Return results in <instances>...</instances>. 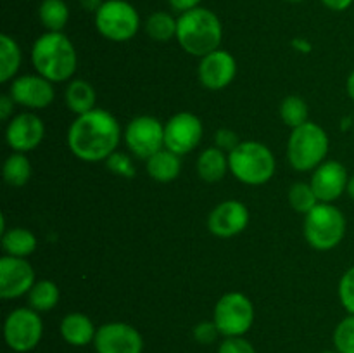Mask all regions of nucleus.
I'll list each match as a JSON object with an SVG mask.
<instances>
[{
    "mask_svg": "<svg viewBox=\"0 0 354 353\" xmlns=\"http://www.w3.org/2000/svg\"><path fill=\"white\" fill-rule=\"evenodd\" d=\"M121 128L116 118L95 107L76 116L68 130V145L73 154L86 163L109 159L120 145Z\"/></svg>",
    "mask_w": 354,
    "mask_h": 353,
    "instance_id": "obj_1",
    "label": "nucleus"
},
{
    "mask_svg": "<svg viewBox=\"0 0 354 353\" xmlns=\"http://www.w3.org/2000/svg\"><path fill=\"white\" fill-rule=\"evenodd\" d=\"M31 62L38 75L52 83H62L75 75L78 55L62 31H45L31 47Z\"/></svg>",
    "mask_w": 354,
    "mask_h": 353,
    "instance_id": "obj_2",
    "label": "nucleus"
},
{
    "mask_svg": "<svg viewBox=\"0 0 354 353\" xmlns=\"http://www.w3.org/2000/svg\"><path fill=\"white\" fill-rule=\"evenodd\" d=\"M176 21V42L187 54L204 57L220 48L223 24L211 9L196 7L180 14Z\"/></svg>",
    "mask_w": 354,
    "mask_h": 353,
    "instance_id": "obj_3",
    "label": "nucleus"
},
{
    "mask_svg": "<svg viewBox=\"0 0 354 353\" xmlns=\"http://www.w3.org/2000/svg\"><path fill=\"white\" fill-rule=\"evenodd\" d=\"M230 172L245 185H263L275 175L277 161L268 145L256 141L241 142L228 152Z\"/></svg>",
    "mask_w": 354,
    "mask_h": 353,
    "instance_id": "obj_4",
    "label": "nucleus"
},
{
    "mask_svg": "<svg viewBox=\"0 0 354 353\" xmlns=\"http://www.w3.org/2000/svg\"><path fill=\"white\" fill-rule=\"evenodd\" d=\"M328 135L320 125L306 121L294 128L287 142V158L290 166L297 172L317 170L325 161L328 152Z\"/></svg>",
    "mask_w": 354,
    "mask_h": 353,
    "instance_id": "obj_5",
    "label": "nucleus"
},
{
    "mask_svg": "<svg viewBox=\"0 0 354 353\" xmlns=\"http://www.w3.org/2000/svg\"><path fill=\"white\" fill-rule=\"evenodd\" d=\"M304 237L308 244L318 251L337 248L346 235V217L332 203H320L304 215Z\"/></svg>",
    "mask_w": 354,
    "mask_h": 353,
    "instance_id": "obj_6",
    "label": "nucleus"
},
{
    "mask_svg": "<svg viewBox=\"0 0 354 353\" xmlns=\"http://www.w3.org/2000/svg\"><path fill=\"white\" fill-rule=\"evenodd\" d=\"M138 10L127 0H104L95 12V28L111 42H128L140 30Z\"/></svg>",
    "mask_w": 354,
    "mask_h": 353,
    "instance_id": "obj_7",
    "label": "nucleus"
},
{
    "mask_svg": "<svg viewBox=\"0 0 354 353\" xmlns=\"http://www.w3.org/2000/svg\"><path fill=\"white\" fill-rule=\"evenodd\" d=\"M213 320L225 338H235L249 332L254 322V307L245 294L232 291L223 294L214 305Z\"/></svg>",
    "mask_w": 354,
    "mask_h": 353,
    "instance_id": "obj_8",
    "label": "nucleus"
},
{
    "mask_svg": "<svg viewBox=\"0 0 354 353\" xmlns=\"http://www.w3.org/2000/svg\"><path fill=\"white\" fill-rule=\"evenodd\" d=\"M44 336V322L33 308H16L3 322V339L7 346L17 353L37 348Z\"/></svg>",
    "mask_w": 354,
    "mask_h": 353,
    "instance_id": "obj_9",
    "label": "nucleus"
},
{
    "mask_svg": "<svg viewBox=\"0 0 354 353\" xmlns=\"http://www.w3.org/2000/svg\"><path fill=\"white\" fill-rule=\"evenodd\" d=\"M124 142L137 158L147 161L165 149V125L154 116L133 118L124 130Z\"/></svg>",
    "mask_w": 354,
    "mask_h": 353,
    "instance_id": "obj_10",
    "label": "nucleus"
},
{
    "mask_svg": "<svg viewBox=\"0 0 354 353\" xmlns=\"http://www.w3.org/2000/svg\"><path fill=\"white\" fill-rule=\"evenodd\" d=\"M203 121L194 113L183 111L169 118L165 125V147L183 156L199 145L203 138Z\"/></svg>",
    "mask_w": 354,
    "mask_h": 353,
    "instance_id": "obj_11",
    "label": "nucleus"
},
{
    "mask_svg": "<svg viewBox=\"0 0 354 353\" xmlns=\"http://www.w3.org/2000/svg\"><path fill=\"white\" fill-rule=\"evenodd\" d=\"M93 348L97 353H142L144 339L133 325L109 322L97 329Z\"/></svg>",
    "mask_w": 354,
    "mask_h": 353,
    "instance_id": "obj_12",
    "label": "nucleus"
},
{
    "mask_svg": "<svg viewBox=\"0 0 354 353\" xmlns=\"http://www.w3.org/2000/svg\"><path fill=\"white\" fill-rule=\"evenodd\" d=\"M35 286V270L26 258L3 255L0 258V296L14 300L28 294Z\"/></svg>",
    "mask_w": 354,
    "mask_h": 353,
    "instance_id": "obj_13",
    "label": "nucleus"
},
{
    "mask_svg": "<svg viewBox=\"0 0 354 353\" xmlns=\"http://www.w3.org/2000/svg\"><path fill=\"white\" fill-rule=\"evenodd\" d=\"M249 225V210L237 199H228L218 204L207 218V228L213 235L230 239L245 230Z\"/></svg>",
    "mask_w": 354,
    "mask_h": 353,
    "instance_id": "obj_14",
    "label": "nucleus"
},
{
    "mask_svg": "<svg viewBox=\"0 0 354 353\" xmlns=\"http://www.w3.org/2000/svg\"><path fill=\"white\" fill-rule=\"evenodd\" d=\"M9 96L14 102L28 109H45L54 100V83L41 75H24L14 78L10 83Z\"/></svg>",
    "mask_w": 354,
    "mask_h": 353,
    "instance_id": "obj_15",
    "label": "nucleus"
},
{
    "mask_svg": "<svg viewBox=\"0 0 354 353\" xmlns=\"http://www.w3.org/2000/svg\"><path fill=\"white\" fill-rule=\"evenodd\" d=\"M197 75H199V82L207 90H221L235 80L237 61L228 51L218 48L201 57Z\"/></svg>",
    "mask_w": 354,
    "mask_h": 353,
    "instance_id": "obj_16",
    "label": "nucleus"
},
{
    "mask_svg": "<svg viewBox=\"0 0 354 353\" xmlns=\"http://www.w3.org/2000/svg\"><path fill=\"white\" fill-rule=\"evenodd\" d=\"M45 137V125L37 114L21 113L9 121L6 128L7 145L14 152H30L41 144Z\"/></svg>",
    "mask_w": 354,
    "mask_h": 353,
    "instance_id": "obj_17",
    "label": "nucleus"
},
{
    "mask_svg": "<svg viewBox=\"0 0 354 353\" xmlns=\"http://www.w3.org/2000/svg\"><path fill=\"white\" fill-rule=\"evenodd\" d=\"M348 182L346 166L335 159H328L315 170L310 183L320 203H334L348 190Z\"/></svg>",
    "mask_w": 354,
    "mask_h": 353,
    "instance_id": "obj_18",
    "label": "nucleus"
},
{
    "mask_svg": "<svg viewBox=\"0 0 354 353\" xmlns=\"http://www.w3.org/2000/svg\"><path fill=\"white\" fill-rule=\"evenodd\" d=\"M95 334L97 329L88 315L73 311L61 320V336L68 345L86 346L93 343Z\"/></svg>",
    "mask_w": 354,
    "mask_h": 353,
    "instance_id": "obj_19",
    "label": "nucleus"
},
{
    "mask_svg": "<svg viewBox=\"0 0 354 353\" xmlns=\"http://www.w3.org/2000/svg\"><path fill=\"white\" fill-rule=\"evenodd\" d=\"M145 170L152 180L168 183L178 179L180 172H182V161H180L178 154L165 147L145 161Z\"/></svg>",
    "mask_w": 354,
    "mask_h": 353,
    "instance_id": "obj_20",
    "label": "nucleus"
},
{
    "mask_svg": "<svg viewBox=\"0 0 354 353\" xmlns=\"http://www.w3.org/2000/svg\"><path fill=\"white\" fill-rule=\"evenodd\" d=\"M230 170L228 165V156L225 151L218 149L216 145L204 149L197 158V173L201 179L207 183H216L227 175Z\"/></svg>",
    "mask_w": 354,
    "mask_h": 353,
    "instance_id": "obj_21",
    "label": "nucleus"
},
{
    "mask_svg": "<svg viewBox=\"0 0 354 353\" xmlns=\"http://www.w3.org/2000/svg\"><path fill=\"white\" fill-rule=\"evenodd\" d=\"M66 106L69 111L80 116V114H85L88 111L95 109L97 104V93L95 89L90 85L86 80H73L68 85L64 93Z\"/></svg>",
    "mask_w": 354,
    "mask_h": 353,
    "instance_id": "obj_22",
    "label": "nucleus"
},
{
    "mask_svg": "<svg viewBox=\"0 0 354 353\" xmlns=\"http://www.w3.org/2000/svg\"><path fill=\"white\" fill-rule=\"evenodd\" d=\"M2 249L6 255L26 258L37 249V237L31 230L23 227H14L2 232Z\"/></svg>",
    "mask_w": 354,
    "mask_h": 353,
    "instance_id": "obj_23",
    "label": "nucleus"
},
{
    "mask_svg": "<svg viewBox=\"0 0 354 353\" xmlns=\"http://www.w3.org/2000/svg\"><path fill=\"white\" fill-rule=\"evenodd\" d=\"M38 19L47 31H62L69 21V7L64 0H41Z\"/></svg>",
    "mask_w": 354,
    "mask_h": 353,
    "instance_id": "obj_24",
    "label": "nucleus"
},
{
    "mask_svg": "<svg viewBox=\"0 0 354 353\" xmlns=\"http://www.w3.org/2000/svg\"><path fill=\"white\" fill-rule=\"evenodd\" d=\"M21 48L10 35H0V82L6 83L17 73L21 66Z\"/></svg>",
    "mask_w": 354,
    "mask_h": 353,
    "instance_id": "obj_25",
    "label": "nucleus"
},
{
    "mask_svg": "<svg viewBox=\"0 0 354 353\" xmlns=\"http://www.w3.org/2000/svg\"><path fill=\"white\" fill-rule=\"evenodd\" d=\"M3 180L10 187H23L31 179V163L24 152H12L2 168Z\"/></svg>",
    "mask_w": 354,
    "mask_h": 353,
    "instance_id": "obj_26",
    "label": "nucleus"
},
{
    "mask_svg": "<svg viewBox=\"0 0 354 353\" xmlns=\"http://www.w3.org/2000/svg\"><path fill=\"white\" fill-rule=\"evenodd\" d=\"M176 24L178 21L171 14L166 10H158L147 17L144 28L149 38L154 42H169L171 38H176Z\"/></svg>",
    "mask_w": 354,
    "mask_h": 353,
    "instance_id": "obj_27",
    "label": "nucleus"
},
{
    "mask_svg": "<svg viewBox=\"0 0 354 353\" xmlns=\"http://www.w3.org/2000/svg\"><path fill=\"white\" fill-rule=\"evenodd\" d=\"M28 301H30V308L40 311H48L59 303V287L57 284L52 280H38L31 291L28 293Z\"/></svg>",
    "mask_w": 354,
    "mask_h": 353,
    "instance_id": "obj_28",
    "label": "nucleus"
},
{
    "mask_svg": "<svg viewBox=\"0 0 354 353\" xmlns=\"http://www.w3.org/2000/svg\"><path fill=\"white\" fill-rule=\"evenodd\" d=\"M280 118L287 127H301L308 121V104L299 96H287L280 104Z\"/></svg>",
    "mask_w": 354,
    "mask_h": 353,
    "instance_id": "obj_29",
    "label": "nucleus"
},
{
    "mask_svg": "<svg viewBox=\"0 0 354 353\" xmlns=\"http://www.w3.org/2000/svg\"><path fill=\"white\" fill-rule=\"evenodd\" d=\"M289 203L297 213L308 215L313 208H317L320 204V201H318L311 183L296 182L289 189Z\"/></svg>",
    "mask_w": 354,
    "mask_h": 353,
    "instance_id": "obj_30",
    "label": "nucleus"
},
{
    "mask_svg": "<svg viewBox=\"0 0 354 353\" xmlns=\"http://www.w3.org/2000/svg\"><path fill=\"white\" fill-rule=\"evenodd\" d=\"M334 345L339 353H354V315H348L334 331Z\"/></svg>",
    "mask_w": 354,
    "mask_h": 353,
    "instance_id": "obj_31",
    "label": "nucleus"
},
{
    "mask_svg": "<svg viewBox=\"0 0 354 353\" xmlns=\"http://www.w3.org/2000/svg\"><path fill=\"white\" fill-rule=\"evenodd\" d=\"M339 300H341L342 307L349 311V315H354V266H351L341 277V282H339Z\"/></svg>",
    "mask_w": 354,
    "mask_h": 353,
    "instance_id": "obj_32",
    "label": "nucleus"
},
{
    "mask_svg": "<svg viewBox=\"0 0 354 353\" xmlns=\"http://www.w3.org/2000/svg\"><path fill=\"white\" fill-rule=\"evenodd\" d=\"M218 353H256V350L248 339L235 336V338H225L218 348Z\"/></svg>",
    "mask_w": 354,
    "mask_h": 353,
    "instance_id": "obj_33",
    "label": "nucleus"
},
{
    "mask_svg": "<svg viewBox=\"0 0 354 353\" xmlns=\"http://www.w3.org/2000/svg\"><path fill=\"white\" fill-rule=\"evenodd\" d=\"M218 336H220V331H218L214 320L199 322V324L194 327V338H196V341L201 343V345H211V343L216 341Z\"/></svg>",
    "mask_w": 354,
    "mask_h": 353,
    "instance_id": "obj_34",
    "label": "nucleus"
},
{
    "mask_svg": "<svg viewBox=\"0 0 354 353\" xmlns=\"http://www.w3.org/2000/svg\"><path fill=\"white\" fill-rule=\"evenodd\" d=\"M239 144H241V141H239L237 134L230 128H221L214 135V145L225 152H232Z\"/></svg>",
    "mask_w": 354,
    "mask_h": 353,
    "instance_id": "obj_35",
    "label": "nucleus"
},
{
    "mask_svg": "<svg viewBox=\"0 0 354 353\" xmlns=\"http://www.w3.org/2000/svg\"><path fill=\"white\" fill-rule=\"evenodd\" d=\"M14 106H16V102H14L12 97H10L9 93H3V96L0 97V120H9L10 114L14 113Z\"/></svg>",
    "mask_w": 354,
    "mask_h": 353,
    "instance_id": "obj_36",
    "label": "nucleus"
},
{
    "mask_svg": "<svg viewBox=\"0 0 354 353\" xmlns=\"http://www.w3.org/2000/svg\"><path fill=\"white\" fill-rule=\"evenodd\" d=\"M168 2L173 9L178 10V12L182 14L187 12V10L196 9V7H201V2H203V0H168Z\"/></svg>",
    "mask_w": 354,
    "mask_h": 353,
    "instance_id": "obj_37",
    "label": "nucleus"
},
{
    "mask_svg": "<svg viewBox=\"0 0 354 353\" xmlns=\"http://www.w3.org/2000/svg\"><path fill=\"white\" fill-rule=\"evenodd\" d=\"M327 9L334 10V12H342V10H348L353 6L354 0H322Z\"/></svg>",
    "mask_w": 354,
    "mask_h": 353,
    "instance_id": "obj_38",
    "label": "nucleus"
},
{
    "mask_svg": "<svg viewBox=\"0 0 354 353\" xmlns=\"http://www.w3.org/2000/svg\"><path fill=\"white\" fill-rule=\"evenodd\" d=\"M102 3L104 0H80V6H82L85 10H88V12H93V14L99 10V7L102 6Z\"/></svg>",
    "mask_w": 354,
    "mask_h": 353,
    "instance_id": "obj_39",
    "label": "nucleus"
},
{
    "mask_svg": "<svg viewBox=\"0 0 354 353\" xmlns=\"http://www.w3.org/2000/svg\"><path fill=\"white\" fill-rule=\"evenodd\" d=\"M292 45L299 52H310L311 51V44H310V42L304 40V38H296V40L292 42Z\"/></svg>",
    "mask_w": 354,
    "mask_h": 353,
    "instance_id": "obj_40",
    "label": "nucleus"
},
{
    "mask_svg": "<svg viewBox=\"0 0 354 353\" xmlns=\"http://www.w3.org/2000/svg\"><path fill=\"white\" fill-rule=\"evenodd\" d=\"M346 90H348L349 97H351V100L354 102V71L349 75L348 82H346Z\"/></svg>",
    "mask_w": 354,
    "mask_h": 353,
    "instance_id": "obj_41",
    "label": "nucleus"
},
{
    "mask_svg": "<svg viewBox=\"0 0 354 353\" xmlns=\"http://www.w3.org/2000/svg\"><path fill=\"white\" fill-rule=\"evenodd\" d=\"M346 192L349 194V197L354 201V175L349 176V182H348V190Z\"/></svg>",
    "mask_w": 354,
    "mask_h": 353,
    "instance_id": "obj_42",
    "label": "nucleus"
},
{
    "mask_svg": "<svg viewBox=\"0 0 354 353\" xmlns=\"http://www.w3.org/2000/svg\"><path fill=\"white\" fill-rule=\"evenodd\" d=\"M286 2H290V3H299V2H304V0H286Z\"/></svg>",
    "mask_w": 354,
    "mask_h": 353,
    "instance_id": "obj_43",
    "label": "nucleus"
},
{
    "mask_svg": "<svg viewBox=\"0 0 354 353\" xmlns=\"http://www.w3.org/2000/svg\"><path fill=\"white\" fill-rule=\"evenodd\" d=\"M322 353H339V352H322Z\"/></svg>",
    "mask_w": 354,
    "mask_h": 353,
    "instance_id": "obj_44",
    "label": "nucleus"
}]
</instances>
